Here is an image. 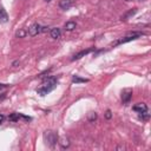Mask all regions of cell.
Returning <instances> with one entry per match:
<instances>
[{"mask_svg":"<svg viewBox=\"0 0 151 151\" xmlns=\"http://www.w3.org/2000/svg\"><path fill=\"white\" fill-rule=\"evenodd\" d=\"M55 86H57V78L50 77V78H47V79L44 80L42 85L37 90V92H38V94H40V96H46V94H47L48 92H51Z\"/></svg>","mask_w":151,"mask_h":151,"instance_id":"obj_1","label":"cell"},{"mask_svg":"<svg viewBox=\"0 0 151 151\" xmlns=\"http://www.w3.org/2000/svg\"><path fill=\"white\" fill-rule=\"evenodd\" d=\"M44 140H45V144L50 147H53L57 142H58V136L55 134L54 131L52 130H47L44 132Z\"/></svg>","mask_w":151,"mask_h":151,"instance_id":"obj_2","label":"cell"},{"mask_svg":"<svg viewBox=\"0 0 151 151\" xmlns=\"http://www.w3.org/2000/svg\"><path fill=\"white\" fill-rule=\"evenodd\" d=\"M140 35H143V33H142V32H134V33H131L130 35H126V37L120 38V39H118L117 41L112 42V44H111V46H117V45H120V44L129 42V41H131V40L137 39V38H138V37H140Z\"/></svg>","mask_w":151,"mask_h":151,"instance_id":"obj_3","label":"cell"},{"mask_svg":"<svg viewBox=\"0 0 151 151\" xmlns=\"http://www.w3.org/2000/svg\"><path fill=\"white\" fill-rule=\"evenodd\" d=\"M40 32H41V26H40L39 24H33V25H31V26L28 27V29H27V34H28L29 37H35V35H38Z\"/></svg>","mask_w":151,"mask_h":151,"instance_id":"obj_4","label":"cell"},{"mask_svg":"<svg viewBox=\"0 0 151 151\" xmlns=\"http://www.w3.org/2000/svg\"><path fill=\"white\" fill-rule=\"evenodd\" d=\"M131 98H132V90L131 88L123 90V92H122V101H123V104H127Z\"/></svg>","mask_w":151,"mask_h":151,"instance_id":"obj_5","label":"cell"},{"mask_svg":"<svg viewBox=\"0 0 151 151\" xmlns=\"http://www.w3.org/2000/svg\"><path fill=\"white\" fill-rule=\"evenodd\" d=\"M93 51V48H88V50H84V51H80V52H78V53H76L71 59L72 60H78V59H80V58H83V57H85L86 54H88L90 52H92Z\"/></svg>","mask_w":151,"mask_h":151,"instance_id":"obj_6","label":"cell"},{"mask_svg":"<svg viewBox=\"0 0 151 151\" xmlns=\"http://www.w3.org/2000/svg\"><path fill=\"white\" fill-rule=\"evenodd\" d=\"M133 110H134L137 113H142V112L147 111V106H146V104H144V103H138V104H136V105L133 106Z\"/></svg>","mask_w":151,"mask_h":151,"instance_id":"obj_7","label":"cell"},{"mask_svg":"<svg viewBox=\"0 0 151 151\" xmlns=\"http://www.w3.org/2000/svg\"><path fill=\"white\" fill-rule=\"evenodd\" d=\"M50 35H51V38H53V39H60L61 32H60V29H59L58 27H53V28H51V31H50Z\"/></svg>","mask_w":151,"mask_h":151,"instance_id":"obj_8","label":"cell"},{"mask_svg":"<svg viewBox=\"0 0 151 151\" xmlns=\"http://www.w3.org/2000/svg\"><path fill=\"white\" fill-rule=\"evenodd\" d=\"M72 6V0H60L59 1V7L61 9H68Z\"/></svg>","mask_w":151,"mask_h":151,"instance_id":"obj_9","label":"cell"},{"mask_svg":"<svg viewBox=\"0 0 151 151\" xmlns=\"http://www.w3.org/2000/svg\"><path fill=\"white\" fill-rule=\"evenodd\" d=\"M7 21H8V14H7V12L5 11L4 7H0V22L5 24Z\"/></svg>","mask_w":151,"mask_h":151,"instance_id":"obj_10","label":"cell"},{"mask_svg":"<svg viewBox=\"0 0 151 151\" xmlns=\"http://www.w3.org/2000/svg\"><path fill=\"white\" fill-rule=\"evenodd\" d=\"M77 27V24L74 22V21H67L66 24H65V26H64V28H65V31H68V32H71V31H73L74 28Z\"/></svg>","mask_w":151,"mask_h":151,"instance_id":"obj_11","label":"cell"},{"mask_svg":"<svg viewBox=\"0 0 151 151\" xmlns=\"http://www.w3.org/2000/svg\"><path fill=\"white\" fill-rule=\"evenodd\" d=\"M58 143H59V145H60L63 149H66V147L70 146V140H68V138H66V137H61Z\"/></svg>","mask_w":151,"mask_h":151,"instance_id":"obj_12","label":"cell"},{"mask_svg":"<svg viewBox=\"0 0 151 151\" xmlns=\"http://www.w3.org/2000/svg\"><path fill=\"white\" fill-rule=\"evenodd\" d=\"M136 12H137V8H133V9H131V11H129V12H127V13H126V14H125L124 17H122V19H123V20H126L127 18L132 17V15H133V14H134Z\"/></svg>","mask_w":151,"mask_h":151,"instance_id":"obj_13","label":"cell"},{"mask_svg":"<svg viewBox=\"0 0 151 151\" xmlns=\"http://www.w3.org/2000/svg\"><path fill=\"white\" fill-rule=\"evenodd\" d=\"M72 80H73V83H87V81H88L87 79L80 78V77H78V76H74V77L72 78Z\"/></svg>","mask_w":151,"mask_h":151,"instance_id":"obj_14","label":"cell"},{"mask_svg":"<svg viewBox=\"0 0 151 151\" xmlns=\"http://www.w3.org/2000/svg\"><path fill=\"white\" fill-rule=\"evenodd\" d=\"M87 119H88V122L93 123V122L97 119V113H96V112H90L88 116H87Z\"/></svg>","mask_w":151,"mask_h":151,"instance_id":"obj_15","label":"cell"},{"mask_svg":"<svg viewBox=\"0 0 151 151\" xmlns=\"http://www.w3.org/2000/svg\"><path fill=\"white\" fill-rule=\"evenodd\" d=\"M19 118H20V114H19V113H12V114L8 117V119L12 120V122H17V120H19Z\"/></svg>","mask_w":151,"mask_h":151,"instance_id":"obj_16","label":"cell"},{"mask_svg":"<svg viewBox=\"0 0 151 151\" xmlns=\"http://www.w3.org/2000/svg\"><path fill=\"white\" fill-rule=\"evenodd\" d=\"M26 34H27V31H25L24 28H21V29H19V31L17 32V37H18V38H24Z\"/></svg>","mask_w":151,"mask_h":151,"instance_id":"obj_17","label":"cell"},{"mask_svg":"<svg viewBox=\"0 0 151 151\" xmlns=\"http://www.w3.org/2000/svg\"><path fill=\"white\" fill-rule=\"evenodd\" d=\"M139 116H140V118H142V119H144V120H147V119H149V113H147V111L139 113Z\"/></svg>","mask_w":151,"mask_h":151,"instance_id":"obj_18","label":"cell"},{"mask_svg":"<svg viewBox=\"0 0 151 151\" xmlns=\"http://www.w3.org/2000/svg\"><path fill=\"white\" fill-rule=\"evenodd\" d=\"M105 117H106V119H110V118L112 117V113H111V111H110V110H107V111H106Z\"/></svg>","mask_w":151,"mask_h":151,"instance_id":"obj_19","label":"cell"},{"mask_svg":"<svg viewBox=\"0 0 151 151\" xmlns=\"http://www.w3.org/2000/svg\"><path fill=\"white\" fill-rule=\"evenodd\" d=\"M48 28L47 26H41V32H48Z\"/></svg>","mask_w":151,"mask_h":151,"instance_id":"obj_20","label":"cell"},{"mask_svg":"<svg viewBox=\"0 0 151 151\" xmlns=\"http://www.w3.org/2000/svg\"><path fill=\"white\" fill-rule=\"evenodd\" d=\"M8 87V85H6V84H0V91L1 90H5V88H7Z\"/></svg>","mask_w":151,"mask_h":151,"instance_id":"obj_21","label":"cell"},{"mask_svg":"<svg viewBox=\"0 0 151 151\" xmlns=\"http://www.w3.org/2000/svg\"><path fill=\"white\" fill-rule=\"evenodd\" d=\"M4 120H5V116H4V114H0V124H1Z\"/></svg>","mask_w":151,"mask_h":151,"instance_id":"obj_22","label":"cell"},{"mask_svg":"<svg viewBox=\"0 0 151 151\" xmlns=\"http://www.w3.org/2000/svg\"><path fill=\"white\" fill-rule=\"evenodd\" d=\"M116 149H117V150H124V149H125V146H122V145H120V146H117Z\"/></svg>","mask_w":151,"mask_h":151,"instance_id":"obj_23","label":"cell"},{"mask_svg":"<svg viewBox=\"0 0 151 151\" xmlns=\"http://www.w3.org/2000/svg\"><path fill=\"white\" fill-rule=\"evenodd\" d=\"M45 1H50V0H45Z\"/></svg>","mask_w":151,"mask_h":151,"instance_id":"obj_24","label":"cell"},{"mask_svg":"<svg viewBox=\"0 0 151 151\" xmlns=\"http://www.w3.org/2000/svg\"><path fill=\"white\" fill-rule=\"evenodd\" d=\"M126 1H130V0H126Z\"/></svg>","mask_w":151,"mask_h":151,"instance_id":"obj_25","label":"cell"},{"mask_svg":"<svg viewBox=\"0 0 151 151\" xmlns=\"http://www.w3.org/2000/svg\"><path fill=\"white\" fill-rule=\"evenodd\" d=\"M140 1H142V0H140Z\"/></svg>","mask_w":151,"mask_h":151,"instance_id":"obj_26","label":"cell"}]
</instances>
